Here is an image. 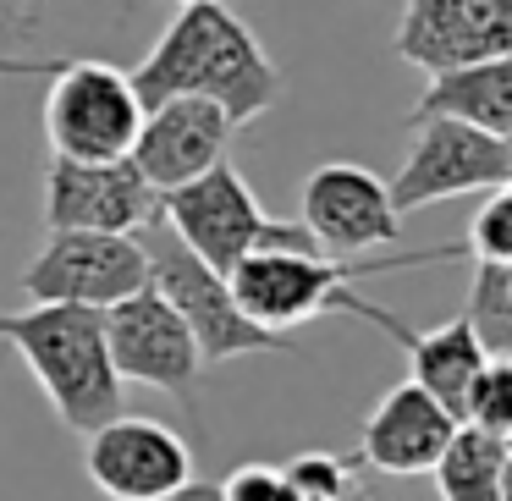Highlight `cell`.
Here are the masks:
<instances>
[{
    "label": "cell",
    "mask_w": 512,
    "mask_h": 501,
    "mask_svg": "<svg viewBox=\"0 0 512 501\" xmlns=\"http://www.w3.org/2000/svg\"><path fill=\"white\" fill-rule=\"evenodd\" d=\"M127 83L144 111L166 100H210L226 111L232 127L259 122L287 94V78L259 45V34L226 12L221 0L182 6L160 34V45L138 61V72H127Z\"/></svg>",
    "instance_id": "cell-1"
},
{
    "label": "cell",
    "mask_w": 512,
    "mask_h": 501,
    "mask_svg": "<svg viewBox=\"0 0 512 501\" xmlns=\"http://www.w3.org/2000/svg\"><path fill=\"white\" fill-rule=\"evenodd\" d=\"M446 259H463V248H424V254H364V259H331V254H276V248H259V254L237 259L226 270V287H232L237 309L254 325L287 336L292 325L314 320L325 309H347L358 320H369L375 331H386L402 347L408 325L391 309L358 298L353 281L364 276H386V270H408V265H446Z\"/></svg>",
    "instance_id": "cell-2"
},
{
    "label": "cell",
    "mask_w": 512,
    "mask_h": 501,
    "mask_svg": "<svg viewBox=\"0 0 512 501\" xmlns=\"http://www.w3.org/2000/svg\"><path fill=\"white\" fill-rule=\"evenodd\" d=\"M0 342L12 347L50 397L56 419L67 430L89 435L105 419L122 413V380L105 353V320L100 309L78 303H34V309L0 314Z\"/></svg>",
    "instance_id": "cell-3"
},
{
    "label": "cell",
    "mask_w": 512,
    "mask_h": 501,
    "mask_svg": "<svg viewBox=\"0 0 512 501\" xmlns=\"http://www.w3.org/2000/svg\"><path fill=\"white\" fill-rule=\"evenodd\" d=\"M160 221L210 270H221V276L237 259L259 254V248H276V254H320V243L303 232V221L265 215V204L254 199V188L243 182V171L232 160H215L193 182L160 193Z\"/></svg>",
    "instance_id": "cell-4"
},
{
    "label": "cell",
    "mask_w": 512,
    "mask_h": 501,
    "mask_svg": "<svg viewBox=\"0 0 512 501\" xmlns=\"http://www.w3.org/2000/svg\"><path fill=\"white\" fill-rule=\"evenodd\" d=\"M6 78H50L45 94V138L67 160H122L133 155L138 105L127 72L105 61H0Z\"/></svg>",
    "instance_id": "cell-5"
},
{
    "label": "cell",
    "mask_w": 512,
    "mask_h": 501,
    "mask_svg": "<svg viewBox=\"0 0 512 501\" xmlns=\"http://www.w3.org/2000/svg\"><path fill=\"white\" fill-rule=\"evenodd\" d=\"M138 248H144V265H149V287L177 309V320L193 331L204 364H226V358H248V353H276L287 347V336L254 325L243 309H237L232 287H226L221 270H210L166 221H149L138 226Z\"/></svg>",
    "instance_id": "cell-6"
},
{
    "label": "cell",
    "mask_w": 512,
    "mask_h": 501,
    "mask_svg": "<svg viewBox=\"0 0 512 501\" xmlns=\"http://www.w3.org/2000/svg\"><path fill=\"white\" fill-rule=\"evenodd\" d=\"M408 127L413 149L402 171L386 182L397 215H413L441 199H463V193L512 188V138L479 133L468 122H446V116H419Z\"/></svg>",
    "instance_id": "cell-7"
},
{
    "label": "cell",
    "mask_w": 512,
    "mask_h": 501,
    "mask_svg": "<svg viewBox=\"0 0 512 501\" xmlns=\"http://www.w3.org/2000/svg\"><path fill=\"white\" fill-rule=\"evenodd\" d=\"M100 320H105V353H111V369L122 386L127 380L155 386L166 397H177L182 408H193V391H199V375H204L199 342L155 287L100 309Z\"/></svg>",
    "instance_id": "cell-8"
},
{
    "label": "cell",
    "mask_w": 512,
    "mask_h": 501,
    "mask_svg": "<svg viewBox=\"0 0 512 501\" xmlns=\"http://www.w3.org/2000/svg\"><path fill=\"white\" fill-rule=\"evenodd\" d=\"M149 287V265L138 237L116 232H50L45 248L28 259L23 292L34 303H78V309H111Z\"/></svg>",
    "instance_id": "cell-9"
},
{
    "label": "cell",
    "mask_w": 512,
    "mask_h": 501,
    "mask_svg": "<svg viewBox=\"0 0 512 501\" xmlns=\"http://www.w3.org/2000/svg\"><path fill=\"white\" fill-rule=\"evenodd\" d=\"M160 215V193L133 160H67L45 166V226L50 232H116L133 237Z\"/></svg>",
    "instance_id": "cell-10"
},
{
    "label": "cell",
    "mask_w": 512,
    "mask_h": 501,
    "mask_svg": "<svg viewBox=\"0 0 512 501\" xmlns=\"http://www.w3.org/2000/svg\"><path fill=\"white\" fill-rule=\"evenodd\" d=\"M303 232L331 259H364L402 237V215L391 210L386 182L353 160H325L303 182Z\"/></svg>",
    "instance_id": "cell-11"
},
{
    "label": "cell",
    "mask_w": 512,
    "mask_h": 501,
    "mask_svg": "<svg viewBox=\"0 0 512 501\" xmlns=\"http://www.w3.org/2000/svg\"><path fill=\"white\" fill-rule=\"evenodd\" d=\"M391 50L430 78L512 56V0H402Z\"/></svg>",
    "instance_id": "cell-12"
},
{
    "label": "cell",
    "mask_w": 512,
    "mask_h": 501,
    "mask_svg": "<svg viewBox=\"0 0 512 501\" xmlns=\"http://www.w3.org/2000/svg\"><path fill=\"white\" fill-rule=\"evenodd\" d=\"M83 468H89L94 490L111 501H160L193 479V452L171 424L116 413L100 430H89Z\"/></svg>",
    "instance_id": "cell-13"
},
{
    "label": "cell",
    "mask_w": 512,
    "mask_h": 501,
    "mask_svg": "<svg viewBox=\"0 0 512 501\" xmlns=\"http://www.w3.org/2000/svg\"><path fill=\"white\" fill-rule=\"evenodd\" d=\"M237 127L226 122L221 105L210 100H166L149 105L144 122H138L133 138V166L144 171V182L155 193H171L182 182H193L199 171H210L215 160H226V144H232Z\"/></svg>",
    "instance_id": "cell-14"
},
{
    "label": "cell",
    "mask_w": 512,
    "mask_h": 501,
    "mask_svg": "<svg viewBox=\"0 0 512 501\" xmlns=\"http://www.w3.org/2000/svg\"><path fill=\"white\" fill-rule=\"evenodd\" d=\"M452 430H457L452 413H446L430 391H419L413 380H402V386H391L386 397L375 402V413L364 419L358 463H369L375 474H391V479L430 474Z\"/></svg>",
    "instance_id": "cell-15"
},
{
    "label": "cell",
    "mask_w": 512,
    "mask_h": 501,
    "mask_svg": "<svg viewBox=\"0 0 512 501\" xmlns=\"http://www.w3.org/2000/svg\"><path fill=\"white\" fill-rule=\"evenodd\" d=\"M419 116H446V122H468L479 133L512 138V61L496 56L457 72H435L419 105L408 111V122H419Z\"/></svg>",
    "instance_id": "cell-16"
},
{
    "label": "cell",
    "mask_w": 512,
    "mask_h": 501,
    "mask_svg": "<svg viewBox=\"0 0 512 501\" xmlns=\"http://www.w3.org/2000/svg\"><path fill=\"white\" fill-rule=\"evenodd\" d=\"M402 353H408V380L419 391H430L457 424H463V408H468V391H474L479 369H485V347L479 336L463 325V314L435 331H408L402 336Z\"/></svg>",
    "instance_id": "cell-17"
},
{
    "label": "cell",
    "mask_w": 512,
    "mask_h": 501,
    "mask_svg": "<svg viewBox=\"0 0 512 501\" xmlns=\"http://www.w3.org/2000/svg\"><path fill=\"white\" fill-rule=\"evenodd\" d=\"M507 435H490L479 424H457L435 457V490L441 501H507Z\"/></svg>",
    "instance_id": "cell-18"
},
{
    "label": "cell",
    "mask_w": 512,
    "mask_h": 501,
    "mask_svg": "<svg viewBox=\"0 0 512 501\" xmlns=\"http://www.w3.org/2000/svg\"><path fill=\"white\" fill-rule=\"evenodd\" d=\"M463 325L479 336L490 358H512V265H485L474 259L463 298Z\"/></svg>",
    "instance_id": "cell-19"
},
{
    "label": "cell",
    "mask_w": 512,
    "mask_h": 501,
    "mask_svg": "<svg viewBox=\"0 0 512 501\" xmlns=\"http://www.w3.org/2000/svg\"><path fill=\"white\" fill-rule=\"evenodd\" d=\"M463 424H479L490 435H512V358H485L474 391H468Z\"/></svg>",
    "instance_id": "cell-20"
},
{
    "label": "cell",
    "mask_w": 512,
    "mask_h": 501,
    "mask_svg": "<svg viewBox=\"0 0 512 501\" xmlns=\"http://www.w3.org/2000/svg\"><path fill=\"white\" fill-rule=\"evenodd\" d=\"M468 259H485V265H512V188L485 193L474 226H468Z\"/></svg>",
    "instance_id": "cell-21"
},
{
    "label": "cell",
    "mask_w": 512,
    "mask_h": 501,
    "mask_svg": "<svg viewBox=\"0 0 512 501\" xmlns=\"http://www.w3.org/2000/svg\"><path fill=\"white\" fill-rule=\"evenodd\" d=\"M281 474L298 490V501H336V496L353 490V463L336 457V452H298Z\"/></svg>",
    "instance_id": "cell-22"
},
{
    "label": "cell",
    "mask_w": 512,
    "mask_h": 501,
    "mask_svg": "<svg viewBox=\"0 0 512 501\" xmlns=\"http://www.w3.org/2000/svg\"><path fill=\"white\" fill-rule=\"evenodd\" d=\"M221 501H298L276 463H243L221 479Z\"/></svg>",
    "instance_id": "cell-23"
},
{
    "label": "cell",
    "mask_w": 512,
    "mask_h": 501,
    "mask_svg": "<svg viewBox=\"0 0 512 501\" xmlns=\"http://www.w3.org/2000/svg\"><path fill=\"white\" fill-rule=\"evenodd\" d=\"M160 501H221V485H193L188 479V485H177L171 496H160Z\"/></svg>",
    "instance_id": "cell-24"
},
{
    "label": "cell",
    "mask_w": 512,
    "mask_h": 501,
    "mask_svg": "<svg viewBox=\"0 0 512 501\" xmlns=\"http://www.w3.org/2000/svg\"><path fill=\"white\" fill-rule=\"evenodd\" d=\"M28 12H34V0H0V28H17Z\"/></svg>",
    "instance_id": "cell-25"
},
{
    "label": "cell",
    "mask_w": 512,
    "mask_h": 501,
    "mask_svg": "<svg viewBox=\"0 0 512 501\" xmlns=\"http://www.w3.org/2000/svg\"><path fill=\"white\" fill-rule=\"evenodd\" d=\"M353 501H375V496H369V490H358V485H353Z\"/></svg>",
    "instance_id": "cell-26"
},
{
    "label": "cell",
    "mask_w": 512,
    "mask_h": 501,
    "mask_svg": "<svg viewBox=\"0 0 512 501\" xmlns=\"http://www.w3.org/2000/svg\"><path fill=\"white\" fill-rule=\"evenodd\" d=\"M336 501H353V490H347V496H336Z\"/></svg>",
    "instance_id": "cell-27"
},
{
    "label": "cell",
    "mask_w": 512,
    "mask_h": 501,
    "mask_svg": "<svg viewBox=\"0 0 512 501\" xmlns=\"http://www.w3.org/2000/svg\"><path fill=\"white\" fill-rule=\"evenodd\" d=\"M177 6H193V0H177Z\"/></svg>",
    "instance_id": "cell-28"
}]
</instances>
